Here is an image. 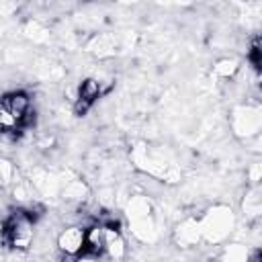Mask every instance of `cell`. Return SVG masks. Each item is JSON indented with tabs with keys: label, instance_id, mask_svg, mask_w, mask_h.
I'll list each match as a JSON object with an SVG mask.
<instances>
[{
	"label": "cell",
	"instance_id": "52a82bcc",
	"mask_svg": "<svg viewBox=\"0 0 262 262\" xmlns=\"http://www.w3.org/2000/svg\"><path fill=\"white\" fill-rule=\"evenodd\" d=\"M84 262H94V260H84Z\"/></svg>",
	"mask_w": 262,
	"mask_h": 262
},
{
	"label": "cell",
	"instance_id": "5b68a950",
	"mask_svg": "<svg viewBox=\"0 0 262 262\" xmlns=\"http://www.w3.org/2000/svg\"><path fill=\"white\" fill-rule=\"evenodd\" d=\"M23 123L20 121H16L2 104H0V131H4V133H10V131H16L18 127H20Z\"/></svg>",
	"mask_w": 262,
	"mask_h": 262
},
{
	"label": "cell",
	"instance_id": "8992f818",
	"mask_svg": "<svg viewBox=\"0 0 262 262\" xmlns=\"http://www.w3.org/2000/svg\"><path fill=\"white\" fill-rule=\"evenodd\" d=\"M8 174H10V168H8V164L0 160V184H4V182L8 180Z\"/></svg>",
	"mask_w": 262,
	"mask_h": 262
},
{
	"label": "cell",
	"instance_id": "7a4b0ae2",
	"mask_svg": "<svg viewBox=\"0 0 262 262\" xmlns=\"http://www.w3.org/2000/svg\"><path fill=\"white\" fill-rule=\"evenodd\" d=\"M84 246H86V229L80 225H72L57 235V248L66 256L78 258L80 254H84Z\"/></svg>",
	"mask_w": 262,
	"mask_h": 262
},
{
	"label": "cell",
	"instance_id": "277c9868",
	"mask_svg": "<svg viewBox=\"0 0 262 262\" xmlns=\"http://www.w3.org/2000/svg\"><path fill=\"white\" fill-rule=\"evenodd\" d=\"M104 239H106V227L104 225H94V227L86 229L84 252L90 256H102L104 254Z\"/></svg>",
	"mask_w": 262,
	"mask_h": 262
},
{
	"label": "cell",
	"instance_id": "3957f363",
	"mask_svg": "<svg viewBox=\"0 0 262 262\" xmlns=\"http://www.w3.org/2000/svg\"><path fill=\"white\" fill-rule=\"evenodd\" d=\"M0 104H2L16 121H20V123L27 121V115H29V111H31V98H29V94H25V92H10V94H6V96L2 98Z\"/></svg>",
	"mask_w": 262,
	"mask_h": 262
},
{
	"label": "cell",
	"instance_id": "6da1fadb",
	"mask_svg": "<svg viewBox=\"0 0 262 262\" xmlns=\"http://www.w3.org/2000/svg\"><path fill=\"white\" fill-rule=\"evenodd\" d=\"M4 239L18 250H27L33 242V217L18 211L4 225Z\"/></svg>",
	"mask_w": 262,
	"mask_h": 262
}]
</instances>
